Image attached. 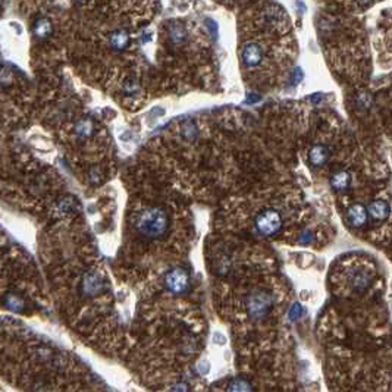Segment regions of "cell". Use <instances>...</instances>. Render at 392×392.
Wrapping results in <instances>:
<instances>
[{
  "mask_svg": "<svg viewBox=\"0 0 392 392\" xmlns=\"http://www.w3.org/2000/svg\"><path fill=\"white\" fill-rule=\"evenodd\" d=\"M263 56H264V52H263V47L261 44L256 43V41H251V43H247L244 47H242V52H241V59H242V64L245 68L248 69H253V68H257L263 62Z\"/></svg>",
  "mask_w": 392,
  "mask_h": 392,
  "instance_id": "2",
  "label": "cell"
},
{
  "mask_svg": "<svg viewBox=\"0 0 392 392\" xmlns=\"http://www.w3.org/2000/svg\"><path fill=\"white\" fill-rule=\"evenodd\" d=\"M282 227L281 215L273 209H266L256 218V228L264 236L275 235Z\"/></svg>",
  "mask_w": 392,
  "mask_h": 392,
  "instance_id": "1",
  "label": "cell"
},
{
  "mask_svg": "<svg viewBox=\"0 0 392 392\" xmlns=\"http://www.w3.org/2000/svg\"><path fill=\"white\" fill-rule=\"evenodd\" d=\"M269 307H270V300H269V297H266V295L263 294L254 295V297L250 300V303H248V309H250V312H251L254 316H261L263 313L267 312Z\"/></svg>",
  "mask_w": 392,
  "mask_h": 392,
  "instance_id": "3",
  "label": "cell"
},
{
  "mask_svg": "<svg viewBox=\"0 0 392 392\" xmlns=\"http://www.w3.org/2000/svg\"><path fill=\"white\" fill-rule=\"evenodd\" d=\"M330 153H329V149H327L325 144H316L312 147L310 150V162L314 164V166H322L327 162Z\"/></svg>",
  "mask_w": 392,
  "mask_h": 392,
  "instance_id": "4",
  "label": "cell"
},
{
  "mask_svg": "<svg viewBox=\"0 0 392 392\" xmlns=\"http://www.w3.org/2000/svg\"><path fill=\"white\" fill-rule=\"evenodd\" d=\"M350 182H351V176H350V173L345 172V170L336 172V173L332 176V179H330V184H332V187H333L335 190H345V188L350 185Z\"/></svg>",
  "mask_w": 392,
  "mask_h": 392,
  "instance_id": "7",
  "label": "cell"
},
{
  "mask_svg": "<svg viewBox=\"0 0 392 392\" xmlns=\"http://www.w3.org/2000/svg\"><path fill=\"white\" fill-rule=\"evenodd\" d=\"M228 392H253V387L244 379H236L231 382Z\"/></svg>",
  "mask_w": 392,
  "mask_h": 392,
  "instance_id": "8",
  "label": "cell"
},
{
  "mask_svg": "<svg viewBox=\"0 0 392 392\" xmlns=\"http://www.w3.org/2000/svg\"><path fill=\"white\" fill-rule=\"evenodd\" d=\"M369 213L375 219H384L390 215V206L385 201L376 200L369 206Z\"/></svg>",
  "mask_w": 392,
  "mask_h": 392,
  "instance_id": "6",
  "label": "cell"
},
{
  "mask_svg": "<svg viewBox=\"0 0 392 392\" xmlns=\"http://www.w3.org/2000/svg\"><path fill=\"white\" fill-rule=\"evenodd\" d=\"M348 219L353 225L360 227L367 221V212L361 204H356L348 210Z\"/></svg>",
  "mask_w": 392,
  "mask_h": 392,
  "instance_id": "5",
  "label": "cell"
}]
</instances>
